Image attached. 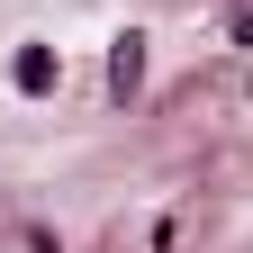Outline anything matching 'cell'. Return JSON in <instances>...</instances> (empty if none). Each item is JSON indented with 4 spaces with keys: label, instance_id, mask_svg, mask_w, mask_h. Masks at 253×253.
Returning <instances> with one entry per match:
<instances>
[{
    "label": "cell",
    "instance_id": "obj_1",
    "mask_svg": "<svg viewBox=\"0 0 253 253\" xmlns=\"http://www.w3.org/2000/svg\"><path fill=\"white\" fill-rule=\"evenodd\" d=\"M145 90V37H118L109 45V100H136Z\"/></svg>",
    "mask_w": 253,
    "mask_h": 253
},
{
    "label": "cell",
    "instance_id": "obj_2",
    "mask_svg": "<svg viewBox=\"0 0 253 253\" xmlns=\"http://www.w3.org/2000/svg\"><path fill=\"white\" fill-rule=\"evenodd\" d=\"M9 82L27 90V100H45V90L63 82V63H54V45H18V63H9Z\"/></svg>",
    "mask_w": 253,
    "mask_h": 253
}]
</instances>
